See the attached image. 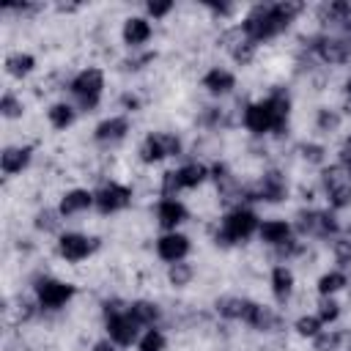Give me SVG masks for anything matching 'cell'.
<instances>
[{
	"instance_id": "1",
	"label": "cell",
	"mask_w": 351,
	"mask_h": 351,
	"mask_svg": "<svg viewBox=\"0 0 351 351\" xmlns=\"http://www.w3.org/2000/svg\"><path fill=\"white\" fill-rule=\"evenodd\" d=\"M304 11V5L302 3H258V5H252L247 14H244V19L239 22V27H241V33L250 38V41H255L258 47L263 44V41H271V38H277L280 33H285L288 30V25L299 16Z\"/></svg>"
},
{
	"instance_id": "2",
	"label": "cell",
	"mask_w": 351,
	"mask_h": 351,
	"mask_svg": "<svg viewBox=\"0 0 351 351\" xmlns=\"http://www.w3.org/2000/svg\"><path fill=\"white\" fill-rule=\"evenodd\" d=\"M288 115H291V99L282 88L271 90L269 96L244 104L241 110V123L250 134L263 137V134H282L288 129Z\"/></svg>"
},
{
	"instance_id": "3",
	"label": "cell",
	"mask_w": 351,
	"mask_h": 351,
	"mask_svg": "<svg viewBox=\"0 0 351 351\" xmlns=\"http://www.w3.org/2000/svg\"><path fill=\"white\" fill-rule=\"evenodd\" d=\"M258 228H261V217L250 208V206H230L222 219H219V228L214 233V241L219 247H233V244H244L250 241L252 236H258Z\"/></svg>"
},
{
	"instance_id": "4",
	"label": "cell",
	"mask_w": 351,
	"mask_h": 351,
	"mask_svg": "<svg viewBox=\"0 0 351 351\" xmlns=\"http://www.w3.org/2000/svg\"><path fill=\"white\" fill-rule=\"evenodd\" d=\"M104 85H107V77L99 66H85L66 82L71 101L80 112H93L99 107V101L104 96Z\"/></svg>"
},
{
	"instance_id": "5",
	"label": "cell",
	"mask_w": 351,
	"mask_h": 351,
	"mask_svg": "<svg viewBox=\"0 0 351 351\" xmlns=\"http://www.w3.org/2000/svg\"><path fill=\"white\" fill-rule=\"evenodd\" d=\"M74 293H77V288L71 282L60 280V277L41 274L33 282V299H36V304H38L41 313H58V310H63L74 299Z\"/></svg>"
},
{
	"instance_id": "6",
	"label": "cell",
	"mask_w": 351,
	"mask_h": 351,
	"mask_svg": "<svg viewBox=\"0 0 351 351\" xmlns=\"http://www.w3.org/2000/svg\"><path fill=\"white\" fill-rule=\"evenodd\" d=\"M307 52L324 66H343L351 60V38L343 33H318L307 38Z\"/></svg>"
},
{
	"instance_id": "7",
	"label": "cell",
	"mask_w": 351,
	"mask_h": 351,
	"mask_svg": "<svg viewBox=\"0 0 351 351\" xmlns=\"http://www.w3.org/2000/svg\"><path fill=\"white\" fill-rule=\"evenodd\" d=\"M321 186H324V197L335 214L343 208H351V178L340 165L321 167Z\"/></svg>"
},
{
	"instance_id": "8",
	"label": "cell",
	"mask_w": 351,
	"mask_h": 351,
	"mask_svg": "<svg viewBox=\"0 0 351 351\" xmlns=\"http://www.w3.org/2000/svg\"><path fill=\"white\" fill-rule=\"evenodd\" d=\"M99 239L96 236H88V233H80V230H63L55 241V250L60 255V261L66 263H82L88 261L96 250H99Z\"/></svg>"
},
{
	"instance_id": "9",
	"label": "cell",
	"mask_w": 351,
	"mask_h": 351,
	"mask_svg": "<svg viewBox=\"0 0 351 351\" xmlns=\"http://www.w3.org/2000/svg\"><path fill=\"white\" fill-rule=\"evenodd\" d=\"M93 197H96V211L101 214V217H110V214H118V211H126L129 206H132V186H126V184H121V181H104L96 192H93Z\"/></svg>"
},
{
	"instance_id": "10",
	"label": "cell",
	"mask_w": 351,
	"mask_h": 351,
	"mask_svg": "<svg viewBox=\"0 0 351 351\" xmlns=\"http://www.w3.org/2000/svg\"><path fill=\"white\" fill-rule=\"evenodd\" d=\"M288 197V181L280 170H266L252 189H247L244 200H261V203H280Z\"/></svg>"
},
{
	"instance_id": "11",
	"label": "cell",
	"mask_w": 351,
	"mask_h": 351,
	"mask_svg": "<svg viewBox=\"0 0 351 351\" xmlns=\"http://www.w3.org/2000/svg\"><path fill=\"white\" fill-rule=\"evenodd\" d=\"M154 250H156V258L170 266V263H178V261H186V258H189L192 241H189V236H184L181 230H167V233H162V236L156 239Z\"/></svg>"
},
{
	"instance_id": "12",
	"label": "cell",
	"mask_w": 351,
	"mask_h": 351,
	"mask_svg": "<svg viewBox=\"0 0 351 351\" xmlns=\"http://www.w3.org/2000/svg\"><path fill=\"white\" fill-rule=\"evenodd\" d=\"M151 36H154V25H151L148 16L132 14V16H126L123 25H121V38H123V44H126L132 52L145 49V44L151 41Z\"/></svg>"
},
{
	"instance_id": "13",
	"label": "cell",
	"mask_w": 351,
	"mask_h": 351,
	"mask_svg": "<svg viewBox=\"0 0 351 351\" xmlns=\"http://www.w3.org/2000/svg\"><path fill=\"white\" fill-rule=\"evenodd\" d=\"M129 132H132V123H129L126 115H107L104 121L96 123L93 140H96L99 145H104V148H112V145L123 143V140L129 137Z\"/></svg>"
},
{
	"instance_id": "14",
	"label": "cell",
	"mask_w": 351,
	"mask_h": 351,
	"mask_svg": "<svg viewBox=\"0 0 351 351\" xmlns=\"http://www.w3.org/2000/svg\"><path fill=\"white\" fill-rule=\"evenodd\" d=\"M154 217H156V225L162 228V233H167V230H178L189 219V211L178 197H159L154 206Z\"/></svg>"
},
{
	"instance_id": "15",
	"label": "cell",
	"mask_w": 351,
	"mask_h": 351,
	"mask_svg": "<svg viewBox=\"0 0 351 351\" xmlns=\"http://www.w3.org/2000/svg\"><path fill=\"white\" fill-rule=\"evenodd\" d=\"M90 208H96V197H93V192L85 189V186H71V189H66V192L60 195V200H58V211L63 214V219L80 217V214H85V211H90Z\"/></svg>"
},
{
	"instance_id": "16",
	"label": "cell",
	"mask_w": 351,
	"mask_h": 351,
	"mask_svg": "<svg viewBox=\"0 0 351 351\" xmlns=\"http://www.w3.org/2000/svg\"><path fill=\"white\" fill-rule=\"evenodd\" d=\"M296 233H293V222L291 219H282V217H271V219H261V228H258V239L261 244L277 250L282 247L285 241H291Z\"/></svg>"
},
{
	"instance_id": "17",
	"label": "cell",
	"mask_w": 351,
	"mask_h": 351,
	"mask_svg": "<svg viewBox=\"0 0 351 351\" xmlns=\"http://www.w3.org/2000/svg\"><path fill=\"white\" fill-rule=\"evenodd\" d=\"M247 326H252L255 332H263V335H271V332H280L282 326V315L271 307V304H261V302H252L250 310H247V318H244Z\"/></svg>"
},
{
	"instance_id": "18",
	"label": "cell",
	"mask_w": 351,
	"mask_h": 351,
	"mask_svg": "<svg viewBox=\"0 0 351 351\" xmlns=\"http://www.w3.org/2000/svg\"><path fill=\"white\" fill-rule=\"evenodd\" d=\"M30 162H33V148L30 145H8V148H3V154H0V170H3V176H22L27 167H30Z\"/></svg>"
},
{
	"instance_id": "19",
	"label": "cell",
	"mask_w": 351,
	"mask_h": 351,
	"mask_svg": "<svg viewBox=\"0 0 351 351\" xmlns=\"http://www.w3.org/2000/svg\"><path fill=\"white\" fill-rule=\"evenodd\" d=\"M269 288H271V296L285 304L291 296H293V288H296V274L288 263H274L271 271H269Z\"/></svg>"
},
{
	"instance_id": "20",
	"label": "cell",
	"mask_w": 351,
	"mask_h": 351,
	"mask_svg": "<svg viewBox=\"0 0 351 351\" xmlns=\"http://www.w3.org/2000/svg\"><path fill=\"white\" fill-rule=\"evenodd\" d=\"M200 85L206 88V93L222 99V96L233 93V88H236V74H233L230 69H225V66H211V69L203 74Z\"/></svg>"
},
{
	"instance_id": "21",
	"label": "cell",
	"mask_w": 351,
	"mask_h": 351,
	"mask_svg": "<svg viewBox=\"0 0 351 351\" xmlns=\"http://www.w3.org/2000/svg\"><path fill=\"white\" fill-rule=\"evenodd\" d=\"M176 181H178L181 192L197 189V186H203L208 181V165H203V162H184L181 167H176Z\"/></svg>"
},
{
	"instance_id": "22",
	"label": "cell",
	"mask_w": 351,
	"mask_h": 351,
	"mask_svg": "<svg viewBox=\"0 0 351 351\" xmlns=\"http://www.w3.org/2000/svg\"><path fill=\"white\" fill-rule=\"evenodd\" d=\"M77 112H80V110L74 107V101H52V104L47 107V123H49L55 132H66V129L74 126Z\"/></svg>"
},
{
	"instance_id": "23",
	"label": "cell",
	"mask_w": 351,
	"mask_h": 351,
	"mask_svg": "<svg viewBox=\"0 0 351 351\" xmlns=\"http://www.w3.org/2000/svg\"><path fill=\"white\" fill-rule=\"evenodd\" d=\"M250 304H252V299H247V296H219V299L214 302V310H217V315L225 318V321H241V324H244Z\"/></svg>"
},
{
	"instance_id": "24",
	"label": "cell",
	"mask_w": 351,
	"mask_h": 351,
	"mask_svg": "<svg viewBox=\"0 0 351 351\" xmlns=\"http://www.w3.org/2000/svg\"><path fill=\"white\" fill-rule=\"evenodd\" d=\"M63 214L58 211V206L52 208V206H44V208H38L36 211V217H33V228L38 230V233H44V236H60L63 233Z\"/></svg>"
},
{
	"instance_id": "25",
	"label": "cell",
	"mask_w": 351,
	"mask_h": 351,
	"mask_svg": "<svg viewBox=\"0 0 351 351\" xmlns=\"http://www.w3.org/2000/svg\"><path fill=\"white\" fill-rule=\"evenodd\" d=\"M137 156L143 165H159L162 159H167V151H165V143H162V134L159 132H151L143 137L140 148H137Z\"/></svg>"
},
{
	"instance_id": "26",
	"label": "cell",
	"mask_w": 351,
	"mask_h": 351,
	"mask_svg": "<svg viewBox=\"0 0 351 351\" xmlns=\"http://www.w3.org/2000/svg\"><path fill=\"white\" fill-rule=\"evenodd\" d=\"M129 313L134 315V321L148 329V326H159L162 321V310L156 302H148V299H137V302H129Z\"/></svg>"
},
{
	"instance_id": "27",
	"label": "cell",
	"mask_w": 351,
	"mask_h": 351,
	"mask_svg": "<svg viewBox=\"0 0 351 351\" xmlns=\"http://www.w3.org/2000/svg\"><path fill=\"white\" fill-rule=\"evenodd\" d=\"M346 285H348V271H343V269H329V271H324V274L318 277L315 291H318V296H337Z\"/></svg>"
},
{
	"instance_id": "28",
	"label": "cell",
	"mask_w": 351,
	"mask_h": 351,
	"mask_svg": "<svg viewBox=\"0 0 351 351\" xmlns=\"http://www.w3.org/2000/svg\"><path fill=\"white\" fill-rule=\"evenodd\" d=\"M33 69H36V58H33L30 52L16 49V52L5 55V74H8V77L25 80L27 74H33Z\"/></svg>"
},
{
	"instance_id": "29",
	"label": "cell",
	"mask_w": 351,
	"mask_h": 351,
	"mask_svg": "<svg viewBox=\"0 0 351 351\" xmlns=\"http://www.w3.org/2000/svg\"><path fill=\"white\" fill-rule=\"evenodd\" d=\"M195 280V266L189 261H178L167 266V285L170 288H186Z\"/></svg>"
},
{
	"instance_id": "30",
	"label": "cell",
	"mask_w": 351,
	"mask_h": 351,
	"mask_svg": "<svg viewBox=\"0 0 351 351\" xmlns=\"http://www.w3.org/2000/svg\"><path fill=\"white\" fill-rule=\"evenodd\" d=\"M228 55L233 58V63H236V66H250V63L258 58V44H255V41H250L247 36H241V38L228 49Z\"/></svg>"
},
{
	"instance_id": "31",
	"label": "cell",
	"mask_w": 351,
	"mask_h": 351,
	"mask_svg": "<svg viewBox=\"0 0 351 351\" xmlns=\"http://www.w3.org/2000/svg\"><path fill=\"white\" fill-rule=\"evenodd\" d=\"M165 348H167V335L162 326L143 329V335L137 340V351H165Z\"/></svg>"
},
{
	"instance_id": "32",
	"label": "cell",
	"mask_w": 351,
	"mask_h": 351,
	"mask_svg": "<svg viewBox=\"0 0 351 351\" xmlns=\"http://www.w3.org/2000/svg\"><path fill=\"white\" fill-rule=\"evenodd\" d=\"M340 123H343V112L335 110V107H321V110L315 112V129H318L321 134H332V132H337Z\"/></svg>"
},
{
	"instance_id": "33",
	"label": "cell",
	"mask_w": 351,
	"mask_h": 351,
	"mask_svg": "<svg viewBox=\"0 0 351 351\" xmlns=\"http://www.w3.org/2000/svg\"><path fill=\"white\" fill-rule=\"evenodd\" d=\"M340 302L335 299V296H318V304H315V315L321 318V324L324 326H332V324H337V318H340Z\"/></svg>"
},
{
	"instance_id": "34",
	"label": "cell",
	"mask_w": 351,
	"mask_h": 351,
	"mask_svg": "<svg viewBox=\"0 0 351 351\" xmlns=\"http://www.w3.org/2000/svg\"><path fill=\"white\" fill-rule=\"evenodd\" d=\"M332 261H335V269H343V271L351 269V236L332 239Z\"/></svg>"
},
{
	"instance_id": "35",
	"label": "cell",
	"mask_w": 351,
	"mask_h": 351,
	"mask_svg": "<svg viewBox=\"0 0 351 351\" xmlns=\"http://www.w3.org/2000/svg\"><path fill=\"white\" fill-rule=\"evenodd\" d=\"M343 343H346V332H340V329H324L318 337H313L315 351H340Z\"/></svg>"
},
{
	"instance_id": "36",
	"label": "cell",
	"mask_w": 351,
	"mask_h": 351,
	"mask_svg": "<svg viewBox=\"0 0 351 351\" xmlns=\"http://www.w3.org/2000/svg\"><path fill=\"white\" fill-rule=\"evenodd\" d=\"M293 329H296V335H299V337L313 340V337H318L326 326L321 324V318H318L315 313H313V315H307V313H304V315H299V318L293 321Z\"/></svg>"
},
{
	"instance_id": "37",
	"label": "cell",
	"mask_w": 351,
	"mask_h": 351,
	"mask_svg": "<svg viewBox=\"0 0 351 351\" xmlns=\"http://www.w3.org/2000/svg\"><path fill=\"white\" fill-rule=\"evenodd\" d=\"M0 112H3V118H8V121L22 118V112H25L22 96H16L14 90H5V93H3V99H0Z\"/></svg>"
},
{
	"instance_id": "38",
	"label": "cell",
	"mask_w": 351,
	"mask_h": 351,
	"mask_svg": "<svg viewBox=\"0 0 351 351\" xmlns=\"http://www.w3.org/2000/svg\"><path fill=\"white\" fill-rule=\"evenodd\" d=\"M299 151H302V159H307L310 165H318V167L326 165V145H321V143H302Z\"/></svg>"
},
{
	"instance_id": "39",
	"label": "cell",
	"mask_w": 351,
	"mask_h": 351,
	"mask_svg": "<svg viewBox=\"0 0 351 351\" xmlns=\"http://www.w3.org/2000/svg\"><path fill=\"white\" fill-rule=\"evenodd\" d=\"M173 11H176V3H170V0H151V3H145V16L154 19V22L170 16Z\"/></svg>"
},
{
	"instance_id": "40",
	"label": "cell",
	"mask_w": 351,
	"mask_h": 351,
	"mask_svg": "<svg viewBox=\"0 0 351 351\" xmlns=\"http://www.w3.org/2000/svg\"><path fill=\"white\" fill-rule=\"evenodd\" d=\"M154 58H156L154 52H148V49H140V52H132V55L123 60V66H126V69H132V71H140V69H143L145 63H151Z\"/></svg>"
},
{
	"instance_id": "41",
	"label": "cell",
	"mask_w": 351,
	"mask_h": 351,
	"mask_svg": "<svg viewBox=\"0 0 351 351\" xmlns=\"http://www.w3.org/2000/svg\"><path fill=\"white\" fill-rule=\"evenodd\" d=\"M159 134H162V143H165L167 156H181L184 154V143H181V137L176 132H159Z\"/></svg>"
},
{
	"instance_id": "42",
	"label": "cell",
	"mask_w": 351,
	"mask_h": 351,
	"mask_svg": "<svg viewBox=\"0 0 351 351\" xmlns=\"http://www.w3.org/2000/svg\"><path fill=\"white\" fill-rule=\"evenodd\" d=\"M121 107H123V112H137V110L143 107V101H140V96H137V93L126 90V93L121 96Z\"/></svg>"
},
{
	"instance_id": "43",
	"label": "cell",
	"mask_w": 351,
	"mask_h": 351,
	"mask_svg": "<svg viewBox=\"0 0 351 351\" xmlns=\"http://www.w3.org/2000/svg\"><path fill=\"white\" fill-rule=\"evenodd\" d=\"M90 351H118V346H115L110 337H104V340H96V343L90 346Z\"/></svg>"
},
{
	"instance_id": "44",
	"label": "cell",
	"mask_w": 351,
	"mask_h": 351,
	"mask_svg": "<svg viewBox=\"0 0 351 351\" xmlns=\"http://www.w3.org/2000/svg\"><path fill=\"white\" fill-rule=\"evenodd\" d=\"M346 99H351V77L346 80Z\"/></svg>"
},
{
	"instance_id": "45",
	"label": "cell",
	"mask_w": 351,
	"mask_h": 351,
	"mask_svg": "<svg viewBox=\"0 0 351 351\" xmlns=\"http://www.w3.org/2000/svg\"><path fill=\"white\" fill-rule=\"evenodd\" d=\"M348 236H351V225H348Z\"/></svg>"
}]
</instances>
